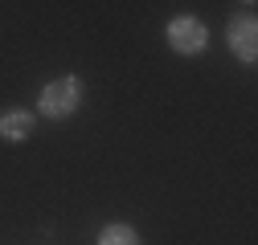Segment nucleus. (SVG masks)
<instances>
[{
	"label": "nucleus",
	"mask_w": 258,
	"mask_h": 245,
	"mask_svg": "<svg viewBox=\"0 0 258 245\" xmlns=\"http://www.w3.org/2000/svg\"><path fill=\"white\" fill-rule=\"evenodd\" d=\"M37 127V114L33 110H5L0 114V139L5 143H25Z\"/></svg>",
	"instance_id": "obj_4"
},
{
	"label": "nucleus",
	"mask_w": 258,
	"mask_h": 245,
	"mask_svg": "<svg viewBox=\"0 0 258 245\" xmlns=\"http://www.w3.org/2000/svg\"><path fill=\"white\" fill-rule=\"evenodd\" d=\"M99 245H144L136 225H127V221H111L99 229Z\"/></svg>",
	"instance_id": "obj_5"
},
{
	"label": "nucleus",
	"mask_w": 258,
	"mask_h": 245,
	"mask_svg": "<svg viewBox=\"0 0 258 245\" xmlns=\"http://www.w3.org/2000/svg\"><path fill=\"white\" fill-rule=\"evenodd\" d=\"M225 41H230V53L242 61V66H254L258 61V17L250 9L242 17H234L230 29H225Z\"/></svg>",
	"instance_id": "obj_3"
},
{
	"label": "nucleus",
	"mask_w": 258,
	"mask_h": 245,
	"mask_svg": "<svg viewBox=\"0 0 258 245\" xmlns=\"http://www.w3.org/2000/svg\"><path fill=\"white\" fill-rule=\"evenodd\" d=\"M78 106H82V82L74 74H61V78L45 82L41 98H37V114L41 118H53V122L57 118H70Z\"/></svg>",
	"instance_id": "obj_1"
},
{
	"label": "nucleus",
	"mask_w": 258,
	"mask_h": 245,
	"mask_svg": "<svg viewBox=\"0 0 258 245\" xmlns=\"http://www.w3.org/2000/svg\"><path fill=\"white\" fill-rule=\"evenodd\" d=\"M164 41H168V49L180 53V57H197V53L209 49V29H205L201 17L180 13V17H172V21L164 25Z\"/></svg>",
	"instance_id": "obj_2"
}]
</instances>
